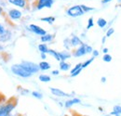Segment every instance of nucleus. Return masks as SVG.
<instances>
[{"mask_svg":"<svg viewBox=\"0 0 121 116\" xmlns=\"http://www.w3.org/2000/svg\"><path fill=\"white\" fill-rule=\"evenodd\" d=\"M18 103V99L16 98H11L6 102L0 104V116H7L9 113H12L15 110Z\"/></svg>","mask_w":121,"mask_h":116,"instance_id":"f257e3e1","label":"nucleus"},{"mask_svg":"<svg viewBox=\"0 0 121 116\" xmlns=\"http://www.w3.org/2000/svg\"><path fill=\"white\" fill-rule=\"evenodd\" d=\"M10 70L13 74H15L19 77L22 78H29L31 77L33 74L31 73H29L25 68H23V66L20 63V64H13L10 67Z\"/></svg>","mask_w":121,"mask_h":116,"instance_id":"f03ea898","label":"nucleus"},{"mask_svg":"<svg viewBox=\"0 0 121 116\" xmlns=\"http://www.w3.org/2000/svg\"><path fill=\"white\" fill-rule=\"evenodd\" d=\"M21 64L23 66V68H25V69H26L29 73H32V74H34V73H37L39 71H40L38 64H35V63H34V62H32V61L23 60V61H22Z\"/></svg>","mask_w":121,"mask_h":116,"instance_id":"7ed1b4c3","label":"nucleus"},{"mask_svg":"<svg viewBox=\"0 0 121 116\" xmlns=\"http://www.w3.org/2000/svg\"><path fill=\"white\" fill-rule=\"evenodd\" d=\"M66 13H67L68 16H70V17L76 18V17L82 16V15L84 14V11L82 10V8H81L80 6H74V7L69 8L66 10Z\"/></svg>","mask_w":121,"mask_h":116,"instance_id":"20e7f679","label":"nucleus"},{"mask_svg":"<svg viewBox=\"0 0 121 116\" xmlns=\"http://www.w3.org/2000/svg\"><path fill=\"white\" fill-rule=\"evenodd\" d=\"M51 94L55 97H58V98H72L74 94H68V93H65L63 92L62 90H60L59 88H55V87H50L49 88Z\"/></svg>","mask_w":121,"mask_h":116,"instance_id":"39448f33","label":"nucleus"},{"mask_svg":"<svg viewBox=\"0 0 121 116\" xmlns=\"http://www.w3.org/2000/svg\"><path fill=\"white\" fill-rule=\"evenodd\" d=\"M27 29L29 30V31H31L32 33H34L39 35V36H43V35L47 34L46 30H44L43 28H41L40 26H38V25H36V24H30V25L27 27Z\"/></svg>","mask_w":121,"mask_h":116,"instance_id":"423d86ee","label":"nucleus"},{"mask_svg":"<svg viewBox=\"0 0 121 116\" xmlns=\"http://www.w3.org/2000/svg\"><path fill=\"white\" fill-rule=\"evenodd\" d=\"M86 54H87V51H86V44L85 43H83L81 46H77L76 49L73 51V56L76 57V58L85 56Z\"/></svg>","mask_w":121,"mask_h":116,"instance_id":"0eeeda50","label":"nucleus"},{"mask_svg":"<svg viewBox=\"0 0 121 116\" xmlns=\"http://www.w3.org/2000/svg\"><path fill=\"white\" fill-rule=\"evenodd\" d=\"M53 0H37V3H36V8L38 10L44 8H50L53 5Z\"/></svg>","mask_w":121,"mask_h":116,"instance_id":"6e6552de","label":"nucleus"},{"mask_svg":"<svg viewBox=\"0 0 121 116\" xmlns=\"http://www.w3.org/2000/svg\"><path fill=\"white\" fill-rule=\"evenodd\" d=\"M76 104H81V99L78 98H70L69 99L64 101V108L65 109H71Z\"/></svg>","mask_w":121,"mask_h":116,"instance_id":"1a4fd4ad","label":"nucleus"},{"mask_svg":"<svg viewBox=\"0 0 121 116\" xmlns=\"http://www.w3.org/2000/svg\"><path fill=\"white\" fill-rule=\"evenodd\" d=\"M9 18H10L11 20H13V21H18V20H20V19L22 17V11L19 10V9L12 8V9H10V10L9 11Z\"/></svg>","mask_w":121,"mask_h":116,"instance_id":"9d476101","label":"nucleus"},{"mask_svg":"<svg viewBox=\"0 0 121 116\" xmlns=\"http://www.w3.org/2000/svg\"><path fill=\"white\" fill-rule=\"evenodd\" d=\"M12 37V33L10 30H8L6 31V33L2 35H0V43H6L8 41H9Z\"/></svg>","mask_w":121,"mask_h":116,"instance_id":"9b49d317","label":"nucleus"},{"mask_svg":"<svg viewBox=\"0 0 121 116\" xmlns=\"http://www.w3.org/2000/svg\"><path fill=\"white\" fill-rule=\"evenodd\" d=\"M82 63H78V64H76V66L71 70V72H70V76L71 77H76L77 76L79 73H81V71H82Z\"/></svg>","mask_w":121,"mask_h":116,"instance_id":"f8f14e48","label":"nucleus"},{"mask_svg":"<svg viewBox=\"0 0 121 116\" xmlns=\"http://www.w3.org/2000/svg\"><path fill=\"white\" fill-rule=\"evenodd\" d=\"M70 43H71V46H72V47H77V46H81V45L83 44V42H82V40H81L78 36L73 35V36L71 37V39H70Z\"/></svg>","mask_w":121,"mask_h":116,"instance_id":"ddd939ff","label":"nucleus"},{"mask_svg":"<svg viewBox=\"0 0 121 116\" xmlns=\"http://www.w3.org/2000/svg\"><path fill=\"white\" fill-rule=\"evenodd\" d=\"M10 4H12V5H14V6H17V7H19V8H25V6H26V4H27V2H26V0H8Z\"/></svg>","mask_w":121,"mask_h":116,"instance_id":"4468645a","label":"nucleus"},{"mask_svg":"<svg viewBox=\"0 0 121 116\" xmlns=\"http://www.w3.org/2000/svg\"><path fill=\"white\" fill-rule=\"evenodd\" d=\"M59 54H60V61H61V60H62V61H65L66 59L70 58L71 56H72V54H71L68 50H63V51H61V52H59Z\"/></svg>","mask_w":121,"mask_h":116,"instance_id":"2eb2a0df","label":"nucleus"},{"mask_svg":"<svg viewBox=\"0 0 121 116\" xmlns=\"http://www.w3.org/2000/svg\"><path fill=\"white\" fill-rule=\"evenodd\" d=\"M54 39V35L53 34H49V33H47L43 36H40V40L41 42L43 43H48V42H51L52 40Z\"/></svg>","mask_w":121,"mask_h":116,"instance_id":"dca6fc26","label":"nucleus"},{"mask_svg":"<svg viewBox=\"0 0 121 116\" xmlns=\"http://www.w3.org/2000/svg\"><path fill=\"white\" fill-rule=\"evenodd\" d=\"M38 66H39V69L41 71H48V70L50 69V64L48 61H45V60H43L40 63H38Z\"/></svg>","mask_w":121,"mask_h":116,"instance_id":"f3484780","label":"nucleus"},{"mask_svg":"<svg viewBox=\"0 0 121 116\" xmlns=\"http://www.w3.org/2000/svg\"><path fill=\"white\" fill-rule=\"evenodd\" d=\"M59 66H60V70L63 71V72H66V71L70 70V68H71V65L69 63H67L66 61H62V60L60 61Z\"/></svg>","mask_w":121,"mask_h":116,"instance_id":"a211bd4d","label":"nucleus"},{"mask_svg":"<svg viewBox=\"0 0 121 116\" xmlns=\"http://www.w3.org/2000/svg\"><path fill=\"white\" fill-rule=\"evenodd\" d=\"M48 54H49L50 56H52V57L55 58L56 60H58V61H60V54H59V52H58V51H56V50H54V49H48Z\"/></svg>","mask_w":121,"mask_h":116,"instance_id":"6ab92c4d","label":"nucleus"},{"mask_svg":"<svg viewBox=\"0 0 121 116\" xmlns=\"http://www.w3.org/2000/svg\"><path fill=\"white\" fill-rule=\"evenodd\" d=\"M38 79L40 82H43V83H48L51 81V77L48 74H40L38 76Z\"/></svg>","mask_w":121,"mask_h":116,"instance_id":"aec40b11","label":"nucleus"},{"mask_svg":"<svg viewBox=\"0 0 121 116\" xmlns=\"http://www.w3.org/2000/svg\"><path fill=\"white\" fill-rule=\"evenodd\" d=\"M37 48H38V50L40 51V53H46V54H48V49H49V48L48 47L47 44H45V43L39 44L38 46H37Z\"/></svg>","mask_w":121,"mask_h":116,"instance_id":"412c9836","label":"nucleus"},{"mask_svg":"<svg viewBox=\"0 0 121 116\" xmlns=\"http://www.w3.org/2000/svg\"><path fill=\"white\" fill-rule=\"evenodd\" d=\"M40 21H44V22H48V24H52V23L55 21V17H52V16L44 17V18H41Z\"/></svg>","mask_w":121,"mask_h":116,"instance_id":"4be33fe9","label":"nucleus"},{"mask_svg":"<svg viewBox=\"0 0 121 116\" xmlns=\"http://www.w3.org/2000/svg\"><path fill=\"white\" fill-rule=\"evenodd\" d=\"M97 24H98V26H99L100 28H104V27H105L106 26L107 21H106V20H104V19L100 18V19L97 21Z\"/></svg>","mask_w":121,"mask_h":116,"instance_id":"5701e85b","label":"nucleus"},{"mask_svg":"<svg viewBox=\"0 0 121 116\" xmlns=\"http://www.w3.org/2000/svg\"><path fill=\"white\" fill-rule=\"evenodd\" d=\"M31 95L34 98H35L36 99H43V94L38 92V91H33V92H31Z\"/></svg>","mask_w":121,"mask_h":116,"instance_id":"b1692460","label":"nucleus"},{"mask_svg":"<svg viewBox=\"0 0 121 116\" xmlns=\"http://www.w3.org/2000/svg\"><path fill=\"white\" fill-rule=\"evenodd\" d=\"M94 57H92V58H89V59H87L86 61H84L83 63H82V68L84 69V68H86V67H88L91 63H92V61L94 60Z\"/></svg>","mask_w":121,"mask_h":116,"instance_id":"393cba45","label":"nucleus"},{"mask_svg":"<svg viewBox=\"0 0 121 116\" xmlns=\"http://www.w3.org/2000/svg\"><path fill=\"white\" fill-rule=\"evenodd\" d=\"M80 7H81L82 10L84 11V13H86V12H89V11H91V10H93V9H94L93 8L87 7V6H85V5H80Z\"/></svg>","mask_w":121,"mask_h":116,"instance_id":"a878e982","label":"nucleus"},{"mask_svg":"<svg viewBox=\"0 0 121 116\" xmlns=\"http://www.w3.org/2000/svg\"><path fill=\"white\" fill-rule=\"evenodd\" d=\"M103 60L104 62H110V61H112V56L110 54H104L103 57Z\"/></svg>","mask_w":121,"mask_h":116,"instance_id":"bb28decb","label":"nucleus"},{"mask_svg":"<svg viewBox=\"0 0 121 116\" xmlns=\"http://www.w3.org/2000/svg\"><path fill=\"white\" fill-rule=\"evenodd\" d=\"M63 45H64V46H65L66 50H68V49H70V48L72 47V46H71V43H70V39H69V38H67V39H65V40H64Z\"/></svg>","mask_w":121,"mask_h":116,"instance_id":"cd10ccee","label":"nucleus"},{"mask_svg":"<svg viewBox=\"0 0 121 116\" xmlns=\"http://www.w3.org/2000/svg\"><path fill=\"white\" fill-rule=\"evenodd\" d=\"M113 112L118 113V114H121V106L120 105H115L113 107Z\"/></svg>","mask_w":121,"mask_h":116,"instance_id":"c85d7f7f","label":"nucleus"},{"mask_svg":"<svg viewBox=\"0 0 121 116\" xmlns=\"http://www.w3.org/2000/svg\"><path fill=\"white\" fill-rule=\"evenodd\" d=\"M94 25V22H93V18H90L88 20V25H87V29H91V27H93Z\"/></svg>","mask_w":121,"mask_h":116,"instance_id":"c756f323","label":"nucleus"},{"mask_svg":"<svg viewBox=\"0 0 121 116\" xmlns=\"http://www.w3.org/2000/svg\"><path fill=\"white\" fill-rule=\"evenodd\" d=\"M115 33V29L114 28H109V29L107 30V32H106V37H110L113 33Z\"/></svg>","mask_w":121,"mask_h":116,"instance_id":"7c9ffc66","label":"nucleus"},{"mask_svg":"<svg viewBox=\"0 0 121 116\" xmlns=\"http://www.w3.org/2000/svg\"><path fill=\"white\" fill-rule=\"evenodd\" d=\"M86 51H87V54H90V53H92L93 49L91 46H89L88 44H86Z\"/></svg>","mask_w":121,"mask_h":116,"instance_id":"2f4dec72","label":"nucleus"},{"mask_svg":"<svg viewBox=\"0 0 121 116\" xmlns=\"http://www.w3.org/2000/svg\"><path fill=\"white\" fill-rule=\"evenodd\" d=\"M6 31H7V29H6L3 25H1V24H0V35L4 34V33H6Z\"/></svg>","mask_w":121,"mask_h":116,"instance_id":"473e14b6","label":"nucleus"},{"mask_svg":"<svg viewBox=\"0 0 121 116\" xmlns=\"http://www.w3.org/2000/svg\"><path fill=\"white\" fill-rule=\"evenodd\" d=\"M29 93L28 89H24V88H21V94L22 95H27Z\"/></svg>","mask_w":121,"mask_h":116,"instance_id":"72a5a7b5","label":"nucleus"},{"mask_svg":"<svg viewBox=\"0 0 121 116\" xmlns=\"http://www.w3.org/2000/svg\"><path fill=\"white\" fill-rule=\"evenodd\" d=\"M92 56H93L94 58L98 57V56H99V51L96 50V49H93V51H92Z\"/></svg>","mask_w":121,"mask_h":116,"instance_id":"f704fd0d","label":"nucleus"},{"mask_svg":"<svg viewBox=\"0 0 121 116\" xmlns=\"http://www.w3.org/2000/svg\"><path fill=\"white\" fill-rule=\"evenodd\" d=\"M51 73H52L53 75H59L60 72H59L58 70H54V71H52V72H51Z\"/></svg>","mask_w":121,"mask_h":116,"instance_id":"c9c22d12","label":"nucleus"},{"mask_svg":"<svg viewBox=\"0 0 121 116\" xmlns=\"http://www.w3.org/2000/svg\"><path fill=\"white\" fill-rule=\"evenodd\" d=\"M41 58H42L43 60H45L46 58H47V54H46V53H41Z\"/></svg>","mask_w":121,"mask_h":116,"instance_id":"e433bc0d","label":"nucleus"},{"mask_svg":"<svg viewBox=\"0 0 121 116\" xmlns=\"http://www.w3.org/2000/svg\"><path fill=\"white\" fill-rule=\"evenodd\" d=\"M108 50H109V49H108L107 47H104V48L103 49V52H104V54H108Z\"/></svg>","mask_w":121,"mask_h":116,"instance_id":"4c0bfd02","label":"nucleus"},{"mask_svg":"<svg viewBox=\"0 0 121 116\" xmlns=\"http://www.w3.org/2000/svg\"><path fill=\"white\" fill-rule=\"evenodd\" d=\"M101 82H102V83H105V82H106V77H104H104H102Z\"/></svg>","mask_w":121,"mask_h":116,"instance_id":"58836bf2","label":"nucleus"},{"mask_svg":"<svg viewBox=\"0 0 121 116\" xmlns=\"http://www.w3.org/2000/svg\"><path fill=\"white\" fill-rule=\"evenodd\" d=\"M110 1H112V0H103L102 2H103L104 4H105V3H108V2H110Z\"/></svg>","mask_w":121,"mask_h":116,"instance_id":"ea45409f","label":"nucleus"},{"mask_svg":"<svg viewBox=\"0 0 121 116\" xmlns=\"http://www.w3.org/2000/svg\"><path fill=\"white\" fill-rule=\"evenodd\" d=\"M105 39H106V36H104V37H103V39H102V42H103V44L105 43Z\"/></svg>","mask_w":121,"mask_h":116,"instance_id":"a19ab883","label":"nucleus"},{"mask_svg":"<svg viewBox=\"0 0 121 116\" xmlns=\"http://www.w3.org/2000/svg\"><path fill=\"white\" fill-rule=\"evenodd\" d=\"M7 116H19V114H13V113H9V114H8Z\"/></svg>","mask_w":121,"mask_h":116,"instance_id":"79ce46f5","label":"nucleus"},{"mask_svg":"<svg viewBox=\"0 0 121 116\" xmlns=\"http://www.w3.org/2000/svg\"><path fill=\"white\" fill-rule=\"evenodd\" d=\"M3 50H4V46L0 44V51H3Z\"/></svg>","mask_w":121,"mask_h":116,"instance_id":"37998d69","label":"nucleus"},{"mask_svg":"<svg viewBox=\"0 0 121 116\" xmlns=\"http://www.w3.org/2000/svg\"><path fill=\"white\" fill-rule=\"evenodd\" d=\"M99 111H100V112H104V109H103L102 107H99Z\"/></svg>","mask_w":121,"mask_h":116,"instance_id":"c03bdc74","label":"nucleus"},{"mask_svg":"<svg viewBox=\"0 0 121 116\" xmlns=\"http://www.w3.org/2000/svg\"><path fill=\"white\" fill-rule=\"evenodd\" d=\"M2 13H3V8H2L1 7H0V15L2 14Z\"/></svg>","mask_w":121,"mask_h":116,"instance_id":"a18cd8bd","label":"nucleus"},{"mask_svg":"<svg viewBox=\"0 0 121 116\" xmlns=\"http://www.w3.org/2000/svg\"><path fill=\"white\" fill-rule=\"evenodd\" d=\"M104 116H113V115H111V114L109 113V114H106V115H104Z\"/></svg>","mask_w":121,"mask_h":116,"instance_id":"49530a36","label":"nucleus"}]
</instances>
